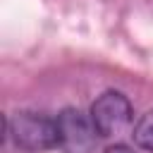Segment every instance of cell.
I'll return each mask as SVG.
<instances>
[{"mask_svg": "<svg viewBox=\"0 0 153 153\" xmlns=\"http://www.w3.org/2000/svg\"><path fill=\"white\" fill-rule=\"evenodd\" d=\"M10 136L17 148L26 153H43L60 143L57 120H50L41 112H17L10 120Z\"/></svg>", "mask_w": 153, "mask_h": 153, "instance_id": "obj_1", "label": "cell"}, {"mask_svg": "<svg viewBox=\"0 0 153 153\" xmlns=\"http://www.w3.org/2000/svg\"><path fill=\"white\" fill-rule=\"evenodd\" d=\"M91 120L100 136H117L124 134L134 124V108L129 98L120 91H105L100 93L91 105Z\"/></svg>", "mask_w": 153, "mask_h": 153, "instance_id": "obj_2", "label": "cell"}, {"mask_svg": "<svg viewBox=\"0 0 153 153\" xmlns=\"http://www.w3.org/2000/svg\"><path fill=\"white\" fill-rule=\"evenodd\" d=\"M57 134H60L57 146L65 153H93L100 136L91 115H84L76 108H65L57 115Z\"/></svg>", "mask_w": 153, "mask_h": 153, "instance_id": "obj_3", "label": "cell"}, {"mask_svg": "<svg viewBox=\"0 0 153 153\" xmlns=\"http://www.w3.org/2000/svg\"><path fill=\"white\" fill-rule=\"evenodd\" d=\"M134 141H136L139 148L153 153V110L141 115L139 122L134 124Z\"/></svg>", "mask_w": 153, "mask_h": 153, "instance_id": "obj_4", "label": "cell"}, {"mask_svg": "<svg viewBox=\"0 0 153 153\" xmlns=\"http://www.w3.org/2000/svg\"><path fill=\"white\" fill-rule=\"evenodd\" d=\"M105 153H134V148H129L124 143H115V146H108Z\"/></svg>", "mask_w": 153, "mask_h": 153, "instance_id": "obj_5", "label": "cell"}]
</instances>
